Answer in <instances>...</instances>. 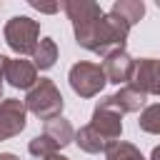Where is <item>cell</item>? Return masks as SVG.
I'll list each match as a JSON object with an SVG mask.
<instances>
[{
  "label": "cell",
  "mask_w": 160,
  "mask_h": 160,
  "mask_svg": "<svg viewBox=\"0 0 160 160\" xmlns=\"http://www.w3.org/2000/svg\"><path fill=\"white\" fill-rule=\"evenodd\" d=\"M70 88L80 95V98H92L102 90V85L108 82L102 65L98 62H75L70 68Z\"/></svg>",
  "instance_id": "3"
},
{
  "label": "cell",
  "mask_w": 160,
  "mask_h": 160,
  "mask_svg": "<svg viewBox=\"0 0 160 160\" xmlns=\"http://www.w3.org/2000/svg\"><path fill=\"white\" fill-rule=\"evenodd\" d=\"M5 80H10L12 88H32L38 82V68L35 62H28V60H10L8 58V65H5Z\"/></svg>",
  "instance_id": "8"
},
{
  "label": "cell",
  "mask_w": 160,
  "mask_h": 160,
  "mask_svg": "<svg viewBox=\"0 0 160 160\" xmlns=\"http://www.w3.org/2000/svg\"><path fill=\"white\" fill-rule=\"evenodd\" d=\"M45 135L52 140V145L60 150V148H65L72 138H75V130H72V125L65 120V118H52V120H48L45 122Z\"/></svg>",
  "instance_id": "10"
},
{
  "label": "cell",
  "mask_w": 160,
  "mask_h": 160,
  "mask_svg": "<svg viewBox=\"0 0 160 160\" xmlns=\"http://www.w3.org/2000/svg\"><path fill=\"white\" fill-rule=\"evenodd\" d=\"M25 128V105L15 98L0 102V140L18 135Z\"/></svg>",
  "instance_id": "6"
},
{
  "label": "cell",
  "mask_w": 160,
  "mask_h": 160,
  "mask_svg": "<svg viewBox=\"0 0 160 160\" xmlns=\"http://www.w3.org/2000/svg\"><path fill=\"white\" fill-rule=\"evenodd\" d=\"M138 125H140V130H145V132L160 135V102L145 108L142 115H140V120H138Z\"/></svg>",
  "instance_id": "15"
},
{
  "label": "cell",
  "mask_w": 160,
  "mask_h": 160,
  "mask_svg": "<svg viewBox=\"0 0 160 160\" xmlns=\"http://www.w3.org/2000/svg\"><path fill=\"white\" fill-rule=\"evenodd\" d=\"M5 65H8V58L0 55V98H2V75H5Z\"/></svg>",
  "instance_id": "17"
},
{
  "label": "cell",
  "mask_w": 160,
  "mask_h": 160,
  "mask_svg": "<svg viewBox=\"0 0 160 160\" xmlns=\"http://www.w3.org/2000/svg\"><path fill=\"white\" fill-rule=\"evenodd\" d=\"M105 155H108V160H145L135 145H130V142H120V140L112 142V145L108 148Z\"/></svg>",
  "instance_id": "14"
},
{
  "label": "cell",
  "mask_w": 160,
  "mask_h": 160,
  "mask_svg": "<svg viewBox=\"0 0 160 160\" xmlns=\"http://www.w3.org/2000/svg\"><path fill=\"white\" fill-rule=\"evenodd\" d=\"M150 160H160V145L152 150V155H150Z\"/></svg>",
  "instance_id": "18"
},
{
  "label": "cell",
  "mask_w": 160,
  "mask_h": 160,
  "mask_svg": "<svg viewBox=\"0 0 160 160\" xmlns=\"http://www.w3.org/2000/svg\"><path fill=\"white\" fill-rule=\"evenodd\" d=\"M5 40L8 45L20 55H32L40 42V25L25 15H15L5 25Z\"/></svg>",
  "instance_id": "2"
},
{
  "label": "cell",
  "mask_w": 160,
  "mask_h": 160,
  "mask_svg": "<svg viewBox=\"0 0 160 160\" xmlns=\"http://www.w3.org/2000/svg\"><path fill=\"white\" fill-rule=\"evenodd\" d=\"M0 160H18L15 155H10V152H5V155H0Z\"/></svg>",
  "instance_id": "20"
},
{
  "label": "cell",
  "mask_w": 160,
  "mask_h": 160,
  "mask_svg": "<svg viewBox=\"0 0 160 160\" xmlns=\"http://www.w3.org/2000/svg\"><path fill=\"white\" fill-rule=\"evenodd\" d=\"M120 118H122V112H120L115 105H110V100L105 98V100L98 102V108H95V112H92V120H90V128H92L108 145H112V142H118V138H120V132H122Z\"/></svg>",
  "instance_id": "4"
},
{
  "label": "cell",
  "mask_w": 160,
  "mask_h": 160,
  "mask_svg": "<svg viewBox=\"0 0 160 160\" xmlns=\"http://www.w3.org/2000/svg\"><path fill=\"white\" fill-rule=\"evenodd\" d=\"M132 85L140 88L145 95L148 92H155L160 95V60H152V58H145L138 62L135 68V75H132Z\"/></svg>",
  "instance_id": "7"
},
{
  "label": "cell",
  "mask_w": 160,
  "mask_h": 160,
  "mask_svg": "<svg viewBox=\"0 0 160 160\" xmlns=\"http://www.w3.org/2000/svg\"><path fill=\"white\" fill-rule=\"evenodd\" d=\"M32 60H35V68H40V70L52 68L55 60H58V45H55V40L52 38H42L38 42L35 52H32Z\"/></svg>",
  "instance_id": "12"
},
{
  "label": "cell",
  "mask_w": 160,
  "mask_h": 160,
  "mask_svg": "<svg viewBox=\"0 0 160 160\" xmlns=\"http://www.w3.org/2000/svg\"><path fill=\"white\" fill-rule=\"evenodd\" d=\"M112 15H118L122 22H128L130 28L142 18V12H145V5L140 2V0H118L115 5H112V10H110Z\"/></svg>",
  "instance_id": "11"
},
{
  "label": "cell",
  "mask_w": 160,
  "mask_h": 160,
  "mask_svg": "<svg viewBox=\"0 0 160 160\" xmlns=\"http://www.w3.org/2000/svg\"><path fill=\"white\" fill-rule=\"evenodd\" d=\"M135 68L138 62L125 52V50H112L110 55H105L102 60V70H105V78L110 82H130L132 75H135Z\"/></svg>",
  "instance_id": "5"
},
{
  "label": "cell",
  "mask_w": 160,
  "mask_h": 160,
  "mask_svg": "<svg viewBox=\"0 0 160 160\" xmlns=\"http://www.w3.org/2000/svg\"><path fill=\"white\" fill-rule=\"evenodd\" d=\"M108 100H110V105H115L120 112H135V110H140V108L145 105L148 95H145L140 88H135V85H125V88H120L115 95H110Z\"/></svg>",
  "instance_id": "9"
},
{
  "label": "cell",
  "mask_w": 160,
  "mask_h": 160,
  "mask_svg": "<svg viewBox=\"0 0 160 160\" xmlns=\"http://www.w3.org/2000/svg\"><path fill=\"white\" fill-rule=\"evenodd\" d=\"M30 5H32L35 10H40V12H58V10H60V5H42V2H35V0H32Z\"/></svg>",
  "instance_id": "16"
},
{
  "label": "cell",
  "mask_w": 160,
  "mask_h": 160,
  "mask_svg": "<svg viewBox=\"0 0 160 160\" xmlns=\"http://www.w3.org/2000/svg\"><path fill=\"white\" fill-rule=\"evenodd\" d=\"M45 160H68V158H62V155H58V152H55V155H50V158H45Z\"/></svg>",
  "instance_id": "19"
},
{
  "label": "cell",
  "mask_w": 160,
  "mask_h": 160,
  "mask_svg": "<svg viewBox=\"0 0 160 160\" xmlns=\"http://www.w3.org/2000/svg\"><path fill=\"white\" fill-rule=\"evenodd\" d=\"M75 142H78L85 152H108V148H110L90 125H85V128H80V130L75 132Z\"/></svg>",
  "instance_id": "13"
},
{
  "label": "cell",
  "mask_w": 160,
  "mask_h": 160,
  "mask_svg": "<svg viewBox=\"0 0 160 160\" xmlns=\"http://www.w3.org/2000/svg\"><path fill=\"white\" fill-rule=\"evenodd\" d=\"M25 108L30 110V112H35L40 120H52V118H60V110H62V95H60V90L52 85V80H48V78H40L32 88H30V92H28V98H25Z\"/></svg>",
  "instance_id": "1"
}]
</instances>
